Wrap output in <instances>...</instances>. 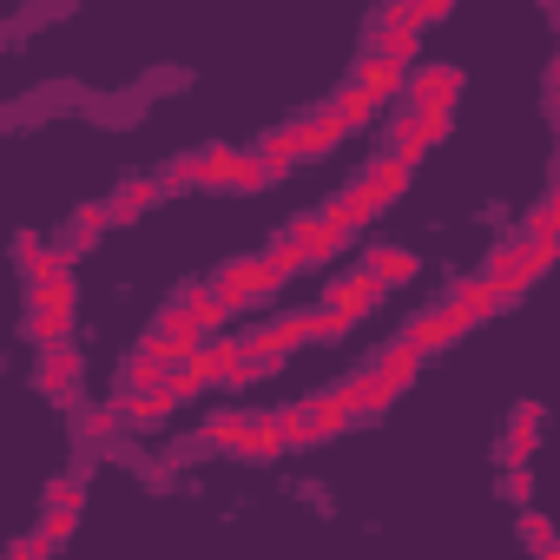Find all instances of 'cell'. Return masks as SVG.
Masks as SVG:
<instances>
[{
    "mask_svg": "<svg viewBox=\"0 0 560 560\" xmlns=\"http://www.w3.org/2000/svg\"><path fill=\"white\" fill-rule=\"evenodd\" d=\"M527 237H560V205H553V198H540V205L527 211Z\"/></svg>",
    "mask_w": 560,
    "mask_h": 560,
    "instance_id": "obj_44",
    "label": "cell"
},
{
    "mask_svg": "<svg viewBox=\"0 0 560 560\" xmlns=\"http://www.w3.org/2000/svg\"><path fill=\"white\" fill-rule=\"evenodd\" d=\"M277 284H284V277H277L264 257H231V264H218V270H211V291H218L231 311H244L250 298H270Z\"/></svg>",
    "mask_w": 560,
    "mask_h": 560,
    "instance_id": "obj_2",
    "label": "cell"
},
{
    "mask_svg": "<svg viewBox=\"0 0 560 560\" xmlns=\"http://www.w3.org/2000/svg\"><path fill=\"white\" fill-rule=\"evenodd\" d=\"M376 304H383V284H376L370 270H350V277H337V284H330V311H343L350 324H363Z\"/></svg>",
    "mask_w": 560,
    "mask_h": 560,
    "instance_id": "obj_7",
    "label": "cell"
},
{
    "mask_svg": "<svg viewBox=\"0 0 560 560\" xmlns=\"http://www.w3.org/2000/svg\"><path fill=\"white\" fill-rule=\"evenodd\" d=\"M409 113H416V139L422 145L448 139V126H455V106H409Z\"/></svg>",
    "mask_w": 560,
    "mask_h": 560,
    "instance_id": "obj_34",
    "label": "cell"
},
{
    "mask_svg": "<svg viewBox=\"0 0 560 560\" xmlns=\"http://www.w3.org/2000/svg\"><path fill=\"white\" fill-rule=\"evenodd\" d=\"M21 270H27V284H47V277H67V257L34 244V237H21Z\"/></svg>",
    "mask_w": 560,
    "mask_h": 560,
    "instance_id": "obj_24",
    "label": "cell"
},
{
    "mask_svg": "<svg viewBox=\"0 0 560 560\" xmlns=\"http://www.w3.org/2000/svg\"><path fill=\"white\" fill-rule=\"evenodd\" d=\"M376 27H416V34H422V27H429V21H422V14H416V0H389V8H383V14H376Z\"/></svg>",
    "mask_w": 560,
    "mask_h": 560,
    "instance_id": "obj_45",
    "label": "cell"
},
{
    "mask_svg": "<svg viewBox=\"0 0 560 560\" xmlns=\"http://www.w3.org/2000/svg\"><path fill=\"white\" fill-rule=\"evenodd\" d=\"M165 191H159V178H145V172H132V178H119V191H113V218H139V211H152Z\"/></svg>",
    "mask_w": 560,
    "mask_h": 560,
    "instance_id": "obj_17",
    "label": "cell"
},
{
    "mask_svg": "<svg viewBox=\"0 0 560 560\" xmlns=\"http://www.w3.org/2000/svg\"><path fill=\"white\" fill-rule=\"evenodd\" d=\"M178 409V396L165 389V383H152V389H126L119 396V422H165Z\"/></svg>",
    "mask_w": 560,
    "mask_h": 560,
    "instance_id": "obj_14",
    "label": "cell"
},
{
    "mask_svg": "<svg viewBox=\"0 0 560 560\" xmlns=\"http://www.w3.org/2000/svg\"><path fill=\"white\" fill-rule=\"evenodd\" d=\"M370 277H376V284L389 291V284H409V277H416V250L409 244H370V264H363Z\"/></svg>",
    "mask_w": 560,
    "mask_h": 560,
    "instance_id": "obj_15",
    "label": "cell"
},
{
    "mask_svg": "<svg viewBox=\"0 0 560 560\" xmlns=\"http://www.w3.org/2000/svg\"><path fill=\"white\" fill-rule=\"evenodd\" d=\"M257 159H264V172H270V178H277V172H291V165H298V139H291V126L264 132V139H257Z\"/></svg>",
    "mask_w": 560,
    "mask_h": 560,
    "instance_id": "obj_25",
    "label": "cell"
},
{
    "mask_svg": "<svg viewBox=\"0 0 560 560\" xmlns=\"http://www.w3.org/2000/svg\"><path fill=\"white\" fill-rule=\"evenodd\" d=\"M205 442H211V448H237V442H244V416H237V409L211 416V422H205Z\"/></svg>",
    "mask_w": 560,
    "mask_h": 560,
    "instance_id": "obj_38",
    "label": "cell"
},
{
    "mask_svg": "<svg viewBox=\"0 0 560 560\" xmlns=\"http://www.w3.org/2000/svg\"><path fill=\"white\" fill-rule=\"evenodd\" d=\"M244 343H250V350H298V343H304V317H277V324L250 330Z\"/></svg>",
    "mask_w": 560,
    "mask_h": 560,
    "instance_id": "obj_26",
    "label": "cell"
},
{
    "mask_svg": "<svg viewBox=\"0 0 560 560\" xmlns=\"http://www.w3.org/2000/svg\"><path fill=\"white\" fill-rule=\"evenodd\" d=\"M284 237L304 250V264H330V257L350 244V231H337L324 211H317V218H291V224H284Z\"/></svg>",
    "mask_w": 560,
    "mask_h": 560,
    "instance_id": "obj_4",
    "label": "cell"
},
{
    "mask_svg": "<svg viewBox=\"0 0 560 560\" xmlns=\"http://www.w3.org/2000/svg\"><path fill=\"white\" fill-rule=\"evenodd\" d=\"M237 165H244V152H237V145H211V152L198 159V185H231V178H237Z\"/></svg>",
    "mask_w": 560,
    "mask_h": 560,
    "instance_id": "obj_29",
    "label": "cell"
},
{
    "mask_svg": "<svg viewBox=\"0 0 560 560\" xmlns=\"http://www.w3.org/2000/svg\"><path fill=\"white\" fill-rule=\"evenodd\" d=\"M152 383H165V363H159L152 350H139V357L126 363V389H152Z\"/></svg>",
    "mask_w": 560,
    "mask_h": 560,
    "instance_id": "obj_39",
    "label": "cell"
},
{
    "mask_svg": "<svg viewBox=\"0 0 560 560\" xmlns=\"http://www.w3.org/2000/svg\"><path fill=\"white\" fill-rule=\"evenodd\" d=\"M448 304H455V311H462L468 324H481V317H494V311H501L508 298L494 291V277L481 270V277H462V284H455V298H448Z\"/></svg>",
    "mask_w": 560,
    "mask_h": 560,
    "instance_id": "obj_12",
    "label": "cell"
},
{
    "mask_svg": "<svg viewBox=\"0 0 560 560\" xmlns=\"http://www.w3.org/2000/svg\"><path fill=\"white\" fill-rule=\"evenodd\" d=\"M185 185H198V159L185 152V159H172L165 172H159V191H185Z\"/></svg>",
    "mask_w": 560,
    "mask_h": 560,
    "instance_id": "obj_43",
    "label": "cell"
},
{
    "mask_svg": "<svg viewBox=\"0 0 560 560\" xmlns=\"http://www.w3.org/2000/svg\"><path fill=\"white\" fill-rule=\"evenodd\" d=\"M376 211H383V205H376V198H370L363 185H350L343 198H330V205H324V218H330L337 231H363V224H370Z\"/></svg>",
    "mask_w": 560,
    "mask_h": 560,
    "instance_id": "obj_18",
    "label": "cell"
},
{
    "mask_svg": "<svg viewBox=\"0 0 560 560\" xmlns=\"http://www.w3.org/2000/svg\"><path fill=\"white\" fill-rule=\"evenodd\" d=\"M264 264H270V270H277V277H298V270H304V250H298V244H291V237H277V244H270V257H264Z\"/></svg>",
    "mask_w": 560,
    "mask_h": 560,
    "instance_id": "obj_42",
    "label": "cell"
},
{
    "mask_svg": "<svg viewBox=\"0 0 560 560\" xmlns=\"http://www.w3.org/2000/svg\"><path fill=\"white\" fill-rule=\"evenodd\" d=\"M521 540H527V553H553V521L547 514H521Z\"/></svg>",
    "mask_w": 560,
    "mask_h": 560,
    "instance_id": "obj_40",
    "label": "cell"
},
{
    "mask_svg": "<svg viewBox=\"0 0 560 560\" xmlns=\"http://www.w3.org/2000/svg\"><path fill=\"white\" fill-rule=\"evenodd\" d=\"M350 80L383 106V100H396V93H402V60H389V54H376V47H370V54H363V67H357Z\"/></svg>",
    "mask_w": 560,
    "mask_h": 560,
    "instance_id": "obj_11",
    "label": "cell"
},
{
    "mask_svg": "<svg viewBox=\"0 0 560 560\" xmlns=\"http://www.w3.org/2000/svg\"><path fill=\"white\" fill-rule=\"evenodd\" d=\"M402 100L409 106H455L462 100V73L455 67H422V73L402 80Z\"/></svg>",
    "mask_w": 560,
    "mask_h": 560,
    "instance_id": "obj_8",
    "label": "cell"
},
{
    "mask_svg": "<svg viewBox=\"0 0 560 560\" xmlns=\"http://www.w3.org/2000/svg\"><path fill=\"white\" fill-rule=\"evenodd\" d=\"M540 429H547L540 402H521V409H514V422H508V462H527V455L540 448Z\"/></svg>",
    "mask_w": 560,
    "mask_h": 560,
    "instance_id": "obj_19",
    "label": "cell"
},
{
    "mask_svg": "<svg viewBox=\"0 0 560 560\" xmlns=\"http://www.w3.org/2000/svg\"><path fill=\"white\" fill-rule=\"evenodd\" d=\"M343 132H350V126H343V119H337V113H330V106H324V113H311V119H298V126H291V139H298V159H330V152H337V145H343Z\"/></svg>",
    "mask_w": 560,
    "mask_h": 560,
    "instance_id": "obj_9",
    "label": "cell"
},
{
    "mask_svg": "<svg viewBox=\"0 0 560 560\" xmlns=\"http://www.w3.org/2000/svg\"><path fill=\"white\" fill-rule=\"evenodd\" d=\"M73 324V277H47L34 284V304H27V343H60Z\"/></svg>",
    "mask_w": 560,
    "mask_h": 560,
    "instance_id": "obj_1",
    "label": "cell"
},
{
    "mask_svg": "<svg viewBox=\"0 0 560 560\" xmlns=\"http://www.w3.org/2000/svg\"><path fill=\"white\" fill-rule=\"evenodd\" d=\"M73 527H80V508H47V534H54L60 547L73 540Z\"/></svg>",
    "mask_w": 560,
    "mask_h": 560,
    "instance_id": "obj_47",
    "label": "cell"
},
{
    "mask_svg": "<svg viewBox=\"0 0 560 560\" xmlns=\"http://www.w3.org/2000/svg\"><path fill=\"white\" fill-rule=\"evenodd\" d=\"M468 330H475V324H468L455 304H435V311H422V317H416L402 337H409V343L429 357V350H448V343H455V337H468Z\"/></svg>",
    "mask_w": 560,
    "mask_h": 560,
    "instance_id": "obj_5",
    "label": "cell"
},
{
    "mask_svg": "<svg viewBox=\"0 0 560 560\" xmlns=\"http://www.w3.org/2000/svg\"><path fill=\"white\" fill-rule=\"evenodd\" d=\"M298 317H304V343H311V337H317V343H330V337H343V330H350V317H343V311H330V304L298 311Z\"/></svg>",
    "mask_w": 560,
    "mask_h": 560,
    "instance_id": "obj_31",
    "label": "cell"
},
{
    "mask_svg": "<svg viewBox=\"0 0 560 560\" xmlns=\"http://www.w3.org/2000/svg\"><path fill=\"white\" fill-rule=\"evenodd\" d=\"M237 448L257 455V462H270V455H284V435H277V422H244V442Z\"/></svg>",
    "mask_w": 560,
    "mask_h": 560,
    "instance_id": "obj_32",
    "label": "cell"
},
{
    "mask_svg": "<svg viewBox=\"0 0 560 560\" xmlns=\"http://www.w3.org/2000/svg\"><path fill=\"white\" fill-rule=\"evenodd\" d=\"M185 311H191V330H198V337L224 330V317H231V304H224L211 284H191V291H185Z\"/></svg>",
    "mask_w": 560,
    "mask_h": 560,
    "instance_id": "obj_20",
    "label": "cell"
},
{
    "mask_svg": "<svg viewBox=\"0 0 560 560\" xmlns=\"http://www.w3.org/2000/svg\"><path fill=\"white\" fill-rule=\"evenodd\" d=\"M277 370H284V350H250V343H244V363H237L231 389H244V383H270Z\"/></svg>",
    "mask_w": 560,
    "mask_h": 560,
    "instance_id": "obj_27",
    "label": "cell"
},
{
    "mask_svg": "<svg viewBox=\"0 0 560 560\" xmlns=\"http://www.w3.org/2000/svg\"><path fill=\"white\" fill-rule=\"evenodd\" d=\"M34 389L54 396V402H67V396L80 389V350H67V337H60V343H40V357H34Z\"/></svg>",
    "mask_w": 560,
    "mask_h": 560,
    "instance_id": "obj_3",
    "label": "cell"
},
{
    "mask_svg": "<svg viewBox=\"0 0 560 560\" xmlns=\"http://www.w3.org/2000/svg\"><path fill=\"white\" fill-rule=\"evenodd\" d=\"M337 396L350 402V416H363V422H376V416H383V409H389V402H396L402 389H389V383H383V376L370 370V376H350V383H337Z\"/></svg>",
    "mask_w": 560,
    "mask_h": 560,
    "instance_id": "obj_10",
    "label": "cell"
},
{
    "mask_svg": "<svg viewBox=\"0 0 560 560\" xmlns=\"http://www.w3.org/2000/svg\"><path fill=\"white\" fill-rule=\"evenodd\" d=\"M416 370H422V350H416L409 337L383 343V357H376V376H383L389 389H409V383H416Z\"/></svg>",
    "mask_w": 560,
    "mask_h": 560,
    "instance_id": "obj_16",
    "label": "cell"
},
{
    "mask_svg": "<svg viewBox=\"0 0 560 560\" xmlns=\"http://www.w3.org/2000/svg\"><path fill=\"white\" fill-rule=\"evenodd\" d=\"M106 224H113V211H106V205H80V211H73V244L86 250V244H93Z\"/></svg>",
    "mask_w": 560,
    "mask_h": 560,
    "instance_id": "obj_37",
    "label": "cell"
},
{
    "mask_svg": "<svg viewBox=\"0 0 560 560\" xmlns=\"http://www.w3.org/2000/svg\"><path fill=\"white\" fill-rule=\"evenodd\" d=\"M80 435H86V442H113V435H119V409H106V402L80 409Z\"/></svg>",
    "mask_w": 560,
    "mask_h": 560,
    "instance_id": "obj_36",
    "label": "cell"
},
{
    "mask_svg": "<svg viewBox=\"0 0 560 560\" xmlns=\"http://www.w3.org/2000/svg\"><path fill=\"white\" fill-rule=\"evenodd\" d=\"M501 494H508L514 508H527V501H534V475H527V462H508V475H501Z\"/></svg>",
    "mask_w": 560,
    "mask_h": 560,
    "instance_id": "obj_41",
    "label": "cell"
},
{
    "mask_svg": "<svg viewBox=\"0 0 560 560\" xmlns=\"http://www.w3.org/2000/svg\"><path fill=\"white\" fill-rule=\"evenodd\" d=\"M416 47H422V34L416 27H376V54H389V60H416Z\"/></svg>",
    "mask_w": 560,
    "mask_h": 560,
    "instance_id": "obj_33",
    "label": "cell"
},
{
    "mask_svg": "<svg viewBox=\"0 0 560 560\" xmlns=\"http://www.w3.org/2000/svg\"><path fill=\"white\" fill-rule=\"evenodd\" d=\"M152 337H165V343H205V337L191 330V311H185V298H178V304H165V311L152 317Z\"/></svg>",
    "mask_w": 560,
    "mask_h": 560,
    "instance_id": "obj_30",
    "label": "cell"
},
{
    "mask_svg": "<svg viewBox=\"0 0 560 560\" xmlns=\"http://www.w3.org/2000/svg\"><path fill=\"white\" fill-rule=\"evenodd\" d=\"M311 409H317V429H324V442H330V435H343V429H350V402H343V396H337V389H330V396H317V402H311Z\"/></svg>",
    "mask_w": 560,
    "mask_h": 560,
    "instance_id": "obj_35",
    "label": "cell"
},
{
    "mask_svg": "<svg viewBox=\"0 0 560 560\" xmlns=\"http://www.w3.org/2000/svg\"><path fill=\"white\" fill-rule=\"evenodd\" d=\"M86 501V488L73 481V475H60V481H47V508H80Z\"/></svg>",
    "mask_w": 560,
    "mask_h": 560,
    "instance_id": "obj_46",
    "label": "cell"
},
{
    "mask_svg": "<svg viewBox=\"0 0 560 560\" xmlns=\"http://www.w3.org/2000/svg\"><path fill=\"white\" fill-rule=\"evenodd\" d=\"M330 113H337V119H343V126L357 132V126H370V119H376V100H370V93H363V86L350 80V86H343V93L330 100Z\"/></svg>",
    "mask_w": 560,
    "mask_h": 560,
    "instance_id": "obj_28",
    "label": "cell"
},
{
    "mask_svg": "<svg viewBox=\"0 0 560 560\" xmlns=\"http://www.w3.org/2000/svg\"><path fill=\"white\" fill-rule=\"evenodd\" d=\"M165 389L185 402V396H198V389H211V370H205V357L191 350V357H178V363H165Z\"/></svg>",
    "mask_w": 560,
    "mask_h": 560,
    "instance_id": "obj_23",
    "label": "cell"
},
{
    "mask_svg": "<svg viewBox=\"0 0 560 560\" xmlns=\"http://www.w3.org/2000/svg\"><path fill=\"white\" fill-rule=\"evenodd\" d=\"M198 357H205V370H211V383H231L237 376V363H244V337H205L198 343Z\"/></svg>",
    "mask_w": 560,
    "mask_h": 560,
    "instance_id": "obj_21",
    "label": "cell"
},
{
    "mask_svg": "<svg viewBox=\"0 0 560 560\" xmlns=\"http://www.w3.org/2000/svg\"><path fill=\"white\" fill-rule=\"evenodd\" d=\"M357 185H363L376 205H389V198H402V185H409V165H402L396 152H383V159H370V165H363V178H357Z\"/></svg>",
    "mask_w": 560,
    "mask_h": 560,
    "instance_id": "obj_13",
    "label": "cell"
},
{
    "mask_svg": "<svg viewBox=\"0 0 560 560\" xmlns=\"http://www.w3.org/2000/svg\"><path fill=\"white\" fill-rule=\"evenodd\" d=\"M416 14L422 21H442V14H455V0H416Z\"/></svg>",
    "mask_w": 560,
    "mask_h": 560,
    "instance_id": "obj_48",
    "label": "cell"
},
{
    "mask_svg": "<svg viewBox=\"0 0 560 560\" xmlns=\"http://www.w3.org/2000/svg\"><path fill=\"white\" fill-rule=\"evenodd\" d=\"M277 435H284V448H317V442H324V429H317V409H311V402L284 409V416H277Z\"/></svg>",
    "mask_w": 560,
    "mask_h": 560,
    "instance_id": "obj_22",
    "label": "cell"
},
{
    "mask_svg": "<svg viewBox=\"0 0 560 560\" xmlns=\"http://www.w3.org/2000/svg\"><path fill=\"white\" fill-rule=\"evenodd\" d=\"M488 277H494V291L501 298H527V284H534V257H527V244H494V257H488Z\"/></svg>",
    "mask_w": 560,
    "mask_h": 560,
    "instance_id": "obj_6",
    "label": "cell"
}]
</instances>
